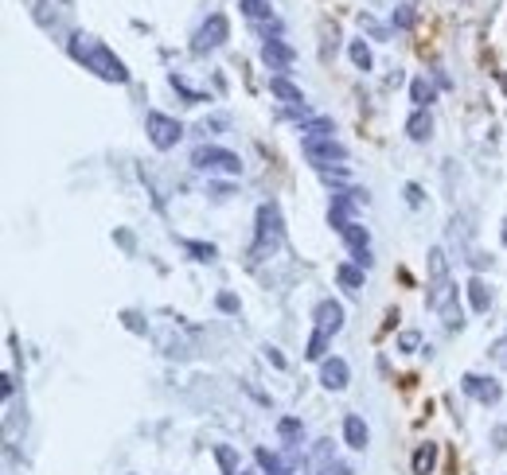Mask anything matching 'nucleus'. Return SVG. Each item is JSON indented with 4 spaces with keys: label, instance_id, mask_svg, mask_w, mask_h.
<instances>
[{
    "label": "nucleus",
    "instance_id": "1",
    "mask_svg": "<svg viewBox=\"0 0 507 475\" xmlns=\"http://www.w3.org/2000/svg\"><path fill=\"white\" fill-rule=\"evenodd\" d=\"M71 59L82 63L86 71H94L98 78H106V82H118V86H126V82H129L126 63H121L106 43H98V39L82 36V31H78V36H71Z\"/></svg>",
    "mask_w": 507,
    "mask_h": 475
},
{
    "label": "nucleus",
    "instance_id": "2",
    "mask_svg": "<svg viewBox=\"0 0 507 475\" xmlns=\"http://www.w3.org/2000/svg\"><path fill=\"white\" fill-rule=\"evenodd\" d=\"M285 238V222H281V207L277 203H262L257 207V241H254V257L273 254Z\"/></svg>",
    "mask_w": 507,
    "mask_h": 475
},
{
    "label": "nucleus",
    "instance_id": "3",
    "mask_svg": "<svg viewBox=\"0 0 507 475\" xmlns=\"http://www.w3.org/2000/svg\"><path fill=\"white\" fill-rule=\"evenodd\" d=\"M191 164L199 172H227V176H238L242 172V160H238L230 148H219V145H199L191 152Z\"/></svg>",
    "mask_w": 507,
    "mask_h": 475
},
{
    "label": "nucleus",
    "instance_id": "4",
    "mask_svg": "<svg viewBox=\"0 0 507 475\" xmlns=\"http://www.w3.org/2000/svg\"><path fill=\"white\" fill-rule=\"evenodd\" d=\"M145 129H148V140H153V148H160V152L176 148V140L184 137V125H180L176 118H164V113H156V110L145 113Z\"/></svg>",
    "mask_w": 507,
    "mask_h": 475
},
{
    "label": "nucleus",
    "instance_id": "5",
    "mask_svg": "<svg viewBox=\"0 0 507 475\" xmlns=\"http://www.w3.org/2000/svg\"><path fill=\"white\" fill-rule=\"evenodd\" d=\"M304 156H309L312 168L328 172L332 164H344L347 160V148L339 145V140H332V137H317V140H304Z\"/></svg>",
    "mask_w": 507,
    "mask_h": 475
},
{
    "label": "nucleus",
    "instance_id": "6",
    "mask_svg": "<svg viewBox=\"0 0 507 475\" xmlns=\"http://www.w3.org/2000/svg\"><path fill=\"white\" fill-rule=\"evenodd\" d=\"M363 199H367L363 191H344V195L332 199V207H328V222H332V230H336V234L347 226V222H352V211L363 203Z\"/></svg>",
    "mask_w": 507,
    "mask_h": 475
},
{
    "label": "nucleus",
    "instance_id": "7",
    "mask_svg": "<svg viewBox=\"0 0 507 475\" xmlns=\"http://www.w3.org/2000/svg\"><path fill=\"white\" fill-rule=\"evenodd\" d=\"M332 468H336V444L324 437L309 448V456H304V475H328Z\"/></svg>",
    "mask_w": 507,
    "mask_h": 475
},
{
    "label": "nucleus",
    "instance_id": "8",
    "mask_svg": "<svg viewBox=\"0 0 507 475\" xmlns=\"http://www.w3.org/2000/svg\"><path fill=\"white\" fill-rule=\"evenodd\" d=\"M227 16H207V24L199 28V36H195V51H211V47H222L227 43Z\"/></svg>",
    "mask_w": 507,
    "mask_h": 475
},
{
    "label": "nucleus",
    "instance_id": "9",
    "mask_svg": "<svg viewBox=\"0 0 507 475\" xmlns=\"http://www.w3.org/2000/svg\"><path fill=\"white\" fill-rule=\"evenodd\" d=\"M464 394L468 397H476V402H484V405H496L503 397V390H500V382L496 378H480V374H464Z\"/></svg>",
    "mask_w": 507,
    "mask_h": 475
},
{
    "label": "nucleus",
    "instance_id": "10",
    "mask_svg": "<svg viewBox=\"0 0 507 475\" xmlns=\"http://www.w3.org/2000/svg\"><path fill=\"white\" fill-rule=\"evenodd\" d=\"M293 59H297V51L285 43V39H265L262 43V63L270 66V71H285Z\"/></svg>",
    "mask_w": 507,
    "mask_h": 475
},
{
    "label": "nucleus",
    "instance_id": "11",
    "mask_svg": "<svg viewBox=\"0 0 507 475\" xmlns=\"http://www.w3.org/2000/svg\"><path fill=\"white\" fill-rule=\"evenodd\" d=\"M344 328V304H336V300H320L317 304V331L324 335H336V331Z\"/></svg>",
    "mask_w": 507,
    "mask_h": 475
},
{
    "label": "nucleus",
    "instance_id": "12",
    "mask_svg": "<svg viewBox=\"0 0 507 475\" xmlns=\"http://www.w3.org/2000/svg\"><path fill=\"white\" fill-rule=\"evenodd\" d=\"M347 362L344 358H324L320 362V386L324 390H347Z\"/></svg>",
    "mask_w": 507,
    "mask_h": 475
},
{
    "label": "nucleus",
    "instance_id": "13",
    "mask_svg": "<svg viewBox=\"0 0 507 475\" xmlns=\"http://www.w3.org/2000/svg\"><path fill=\"white\" fill-rule=\"evenodd\" d=\"M270 94H273V98H281L285 105H293V110H297V105H304L301 86H293V82H289L285 74H273V78H270Z\"/></svg>",
    "mask_w": 507,
    "mask_h": 475
},
{
    "label": "nucleus",
    "instance_id": "14",
    "mask_svg": "<svg viewBox=\"0 0 507 475\" xmlns=\"http://www.w3.org/2000/svg\"><path fill=\"white\" fill-rule=\"evenodd\" d=\"M344 440H347V448H355V452L367 448L371 432H367V424H363V417H344Z\"/></svg>",
    "mask_w": 507,
    "mask_h": 475
},
{
    "label": "nucleus",
    "instance_id": "15",
    "mask_svg": "<svg viewBox=\"0 0 507 475\" xmlns=\"http://www.w3.org/2000/svg\"><path fill=\"white\" fill-rule=\"evenodd\" d=\"M277 437L285 448H301V437H304V424L297 421V417H281L277 421Z\"/></svg>",
    "mask_w": 507,
    "mask_h": 475
},
{
    "label": "nucleus",
    "instance_id": "16",
    "mask_svg": "<svg viewBox=\"0 0 507 475\" xmlns=\"http://www.w3.org/2000/svg\"><path fill=\"white\" fill-rule=\"evenodd\" d=\"M429 132H434V118H429V110H418L410 121H406V137H410V140H429Z\"/></svg>",
    "mask_w": 507,
    "mask_h": 475
},
{
    "label": "nucleus",
    "instance_id": "17",
    "mask_svg": "<svg viewBox=\"0 0 507 475\" xmlns=\"http://www.w3.org/2000/svg\"><path fill=\"white\" fill-rule=\"evenodd\" d=\"M468 300H472V312H480V315H484L488 304H492V293H488V285L480 277L468 281Z\"/></svg>",
    "mask_w": 507,
    "mask_h": 475
},
{
    "label": "nucleus",
    "instance_id": "18",
    "mask_svg": "<svg viewBox=\"0 0 507 475\" xmlns=\"http://www.w3.org/2000/svg\"><path fill=\"white\" fill-rule=\"evenodd\" d=\"M437 468V444H421L414 452V475H429Z\"/></svg>",
    "mask_w": 507,
    "mask_h": 475
},
{
    "label": "nucleus",
    "instance_id": "19",
    "mask_svg": "<svg viewBox=\"0 0 507 475\" xmlns=\"http://www.w3.org/2000/svg\"><path fill=\"white\" fill-rule=\"evenodd\" d=\"M336 281L347 288V293H363V269H359V265H339Z\"/></svg>",
    "mask_w": 507,
    "mask_h": 475
},
{
    "label": "nucleus",
    "instance_id": "20",
    "mask_svg": "<svg viewBox=\"0 0 507 475\" xmlns=\"http://www.w3.org/2000/svg\"><path fill=\"white\" fill-rule=\"evenodd\" d=\"M332 132H336V121H332V118H312V121H304V125H301V137H304V140L332 137Z\"/></svg>",
    "mask_w": 507,
    "mask_h": 475
},
{
    "label": "nucleus",
    "instance_id": "21",
    "mask_svg": "<svg viewBox=\"0 0 507 475\" xmlns=\"http://www.w3.org/2000/svg\"><path fill=\"white\" fill-rule=\"evenodd\" d=\"M254 460L262 464V468L270 471V475H289V464L281 460V456H273L270 448H257V452H254Z\"/></svg>",
    "mask_w": 507,
    "mask_h": 475
},
{
    "label": "nucleus",
    "instance_id": "22",
    "mask_svg": "<svg viewBox=\"0 0 507 475\" xmlns=\"http://www.w3.org/2000/svg\"><path fill=\"white\" fill-rule=\"evenodd\" d=\"M347 51H352V63L359 66V71H371V63H375V55H371L367 39H352V43H347Z\"/></svg>",
    "mask_w": 507,
    "mask_h": 475
},
{
    "label": "nucleus",
    "instance_id": "23",
    "mask_svg": "<svg viewBox=\"0 0 507 475\" xmlns=\"http://www.w3.org/2000/svg\"><path fill=\"white\" fill-rule=\"evenodd\" d=\"M429 273H434V288H441V285H445V277H449L445 249H429Z\"/></svg>",
    "mask_w": 507,
    "mask_h": 475
},
{
    "label": "nucleus",
    "instance_id": "24",
    "mask_svg": "<svg viewBox=\"0 0 507 475\" xmlns=\"http://www.w3.org/2000/svg\"><path fill=\"white\" fill-rule=\"evenodd\" d=\"M410 98H414V105H418V110H426V105L434 102V86H429L426 78H414L410 82Z\"/></svg>",
    "mask_w": 507,
    "mask_h": 475
},
{
    "label": "nucleus",
    "instance_id": "25",
    "mask_svg": "<svg viewBox=\"0 0 507 475\" xmlns=\"http://www.w3.org/2000/svg\"><path fill=\"white\" fill-rule=\"evenodd\" d=\"M324 355H328V335H324V331H312L309 347H304V358H312V362H324Z\"/></svg>",
    "mask_w": 507,
    "mask_h": 475
},
{
    "label": "nucleus",
    "instance_id": "26",
    "mask_svg": "<svg viewBox=\"0 0 507 475\" xmlns=\"http://www.w3.org/2000/svg\"><path fill=\"white\" fill-rule=\"evenodd\" d=\"M215 460H219L222 475H242V471H238V460H235V452H230L227 444H219V448H215Z\"/></svg>",
    "mask_w": 507,
    "mask_h": 475
},
{
    "label": "nucleus",
    "instance_id": "27",
    "mask_svg": "<svg viewBox=\"0 0 507 475\" xmlns=\"http://www.w3.org/2000/svg\"><path fill=\"white\" fill-rule=\"evenodd\" d=\"M188 246V254L195 257V261H215V257H219V249L211 246V241H184Z\"/></svg>",
    "mask_w": 507,
    "mask_h": 475
},
{
    "label": "nucleus",
    "instance_id": "28",
    "mask_svg": "<svg viewBox=\"0 0 507 475\" xmlns=\"http://www.w3.org/2000/svg\"><path fill=\"white\" fill-rule=\"evenodd\" d=\"M238 8L246 12V20H265L270 16V0H242Z\"/></svg>",
    "mask_w": 507,
    "mask_h": 475
},
{
    "label": "nucleus",
    "instance_id": "29",
    "mask_svg": "<svg viewBox=\"0 0 507 475\" xmlns=\"http://www.w3.org/2000/svg\"><path fill=\"white\" fill-rule=\"evenodd\" d=\"M215 304H219V312H230V315L238 312V296H235V293H219V300H215Z\"/></svg>",
    "mask_w": 507,
    "mask_h": 475
},
{
    "label": "nucleus",
    "instance_id": "30",
    "mask_svg": "<svg viewBox=\"0 0 507 475\" xmlns=\"http://www.w3.org/2000/svg\"><path fill=\"white\" fill-rule=\"evenodd\" d=\"M394 24H398V28H410V24H414V8L410 4L394 8Z\"/></svg>",
    "mask_w": 507,
    "mask_h": 475
},
{
    "label": "nucleus",
    "instance_id": "31",
    "mask_svg": "<svg viewBox=\"0 0 507 475\" xmlns=\"http://www.w3.org/2000/svg\"><path fill=\"white\" fill-rule=\"evenodd\" d=\"M406 203H410V207H421V203H426V199H421V187H418V183H410V187H406Z\"/></svg>",
    "mask_w": 507,
    "mask_h": 475
},
{
    "label": "nucleus",
    "instance_id": "32",
    "mask_svg": "<svg viewBox=\"0 0 507 475\" xmlns=\"http://www.w3.org/2000/svg\"><path fill=\"white\" fill-rule=\"evenodd\" d=\"M398 347H402V351H414V347H418V331H402Z\"/></svg>",
    "mask_w": 507,
    "mask_h": 475
},
{
    "label": "nucleus",
    "instance_id": "33",
    "mask_svg": "<svg viewBox=\"0 0 507 475\" xmlns=\"http://www.w3.org/2000/svg\"><path fill=\"white\" fill-rule=\"evenodd\" d=\"M265 355H270V362L277 366V370H285V358H281V351H273V347H270V351H265Z\"/></svg>",
    "mask_w": 507,
    "mask_h": 475
},
{
    "label": "nucleus",
    "instance_id": "34",
    "mask_svg": "<svg viewBox=\"0 0 507 475\" xmlns=\"http://www.w3.org/2000/svg\"><path fill=\"white\" fill-rule=\"evenodd\" d=\"M328 475H352V468H344V464H336V468H332Z\"/></svg>",
    "mask_w": 507,
    "mask_h": 475
},
{
    "label": "nucleus",
    "instance_id": "35",
    "mask_svg": "<svg viewBox=\"0 0 507 475\" xmlns=\"http://www.w3.org/2000/svg\"><path fill=\"white\" fill-rule=\"evenodd\" d=\"M503 246H507V219H503Z\"/></svg>",
    "mask_w": 507,
    "mask_h": 475
}]
</instances>
